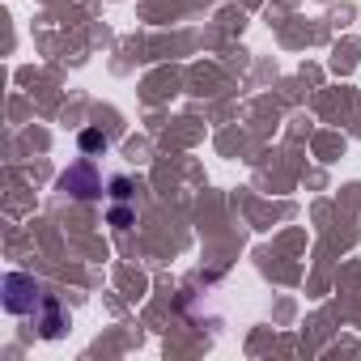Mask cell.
Masks as SVG:
<instances>
[{"label": "cell", "instance_id": "cell-1", "mask_svg": "<svg viewBox=\"0 0 361 361\" xmlns=\"http://www.w3.org/2000/svg\"><path fill=\"white\" fill-rule=\"evenodd\" d=\"M35 302H39L35 276L9 272V276H5V310H9V314H26V310H35Z\"/></svg>", "mask_w": 361, "mask_h": 361}, {"label": "cell", "instance_id": "cell-2", "mask_svg": "<svg viewBox=\"0 0 361 361\" xmlns=\"http://www.w3.org/2000/svg\"><path fill=\"white\" fill-rule=\"evenodd\" d=\"M60 183H64V192H77V196H94L98 192V178L85 170V166H77V170H68L64 178H60Z\"/></svg>", "mask_w": 361, "mask_h": 361}, {"label": "cell", "instance_id": "cell-3", "mask_svg": "<svg viewBox=\"0 0 361 361\" xmlns=\"http://www.w3.org/2000/svg\"><path fill=\"white\" fill-rule=\"evenodd\" d=\"M98 145H106L98 132H85V136H81V149H98Z\"/></svg>", "mask_w": 361, "mask_h": 361}, {"label": "cell", "instance_id": "cell-4", "mask_svg": "<svg viewBox=\"0 0 361 361\" xmlns=\"http://www.w3.org/2000/svg\"><path fill=\"white\" fill-rule=\"evenodd\" d=\"M111 221H115V226H119V230H123V226H128V221H132V213H128V209H115V213H111Z\"/></svg>", "mask_w": 361, "mask_h": 361}]
</instances>
